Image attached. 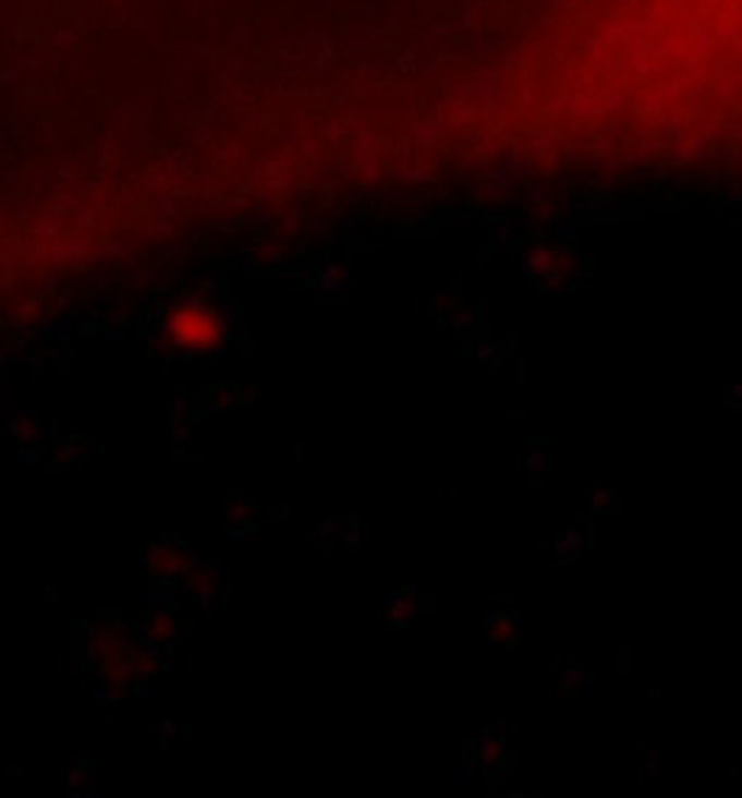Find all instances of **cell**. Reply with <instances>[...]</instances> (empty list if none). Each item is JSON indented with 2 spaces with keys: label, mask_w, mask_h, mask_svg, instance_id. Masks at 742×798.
<instances>
[{
  "label": "cell",
  "mask_w": 742,
  "mask_h": 798,
  "mask_svg": "<svg viewBox=\"0 0 742 798\" xmlns=\"http://www.w3.org/2000/svg\"><path fill=\"white\" fill-rule=\"evenodd\" d=\"M171 336L187 347H204L218 338V322L210 311H202V307L179 311L171 318Z\"/></svg>",
  "instance_id": "1"
}]
</instances>
